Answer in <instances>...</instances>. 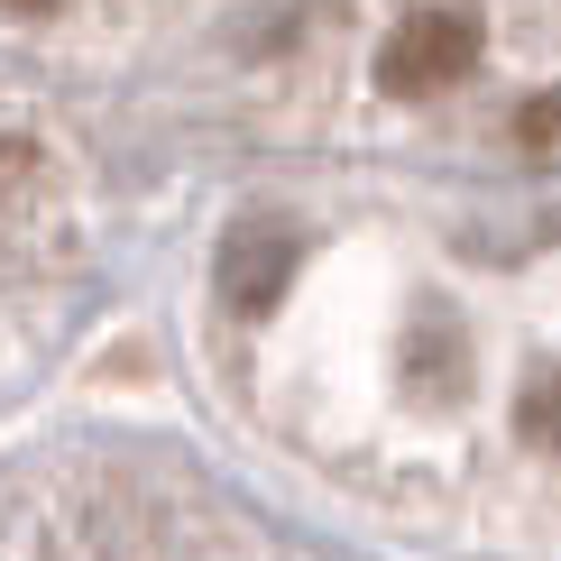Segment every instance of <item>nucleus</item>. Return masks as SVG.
Segmentation results:
<instances>
[{"mask_svg": "<svg viewBox=\"0 0 561 561\" xmlns=\"http://www.w3.org/2000/svg\"><path fill=\"white\" fill-rule=\"evenodd\" d=\"M479 65V28L460 10H414L405 28L378 46V92L396 102H433V92H451L460 75Z\"/></svg>", "mask_w": 561, "mask_h": 561, "instance_id": "obj_1", "label": "nucleus"}, {"mask_svg": "<svg viewBox=\"0 0 561 561\" xmlns=\"http://www.w3.org/2000/svg\"><path fill=\"white\" fill-rule=\"evenodd\" d=\"M286 276H295V240L286 230H259V240H240L221 259V295H230V313H267L286 295Z\"/></svg>", "mask_w": 561, "mask_h": 561, "instance_id": "obj_2", "label": "nucleus"}, {"mask_svg": "<svg viewBox=\"0 0 561 561\" xmlns=\"http://www.w3.org/2000/svg\"><path fill=\"white\" fill-rule=\"evenodd\" d=\"M516 433L534 442V451L561 460V368H552V378H534V387L516 396Z\"/></svg>", "mask_w": 561, "mask_h": 561, "instance_id": "obj_3", "label": "nucleus"}, {"mask_svg": "<svg viewBox=\"0 0 561 561\" xmlns=\"http://www.w3.org/2000/svg\"><path fill=\"white\" fill-rule=\"evenodd\" d=\"M516 148L525 157H561V92H534L516 111Z\"/></svg>", "mask_w": 561, "mask_h": 561, "instance_id": "obj_4", "label": "nucleus"}, {"mask_svg": "<svg viewBox=\"0 0 561 561\" xmlns=\"http://www.w3.org/2000/svg\"><path fill=\"white\" fill-rule=\"evenodd\" d=\"M10 10H56V0H10Z\"/></svg>", "mask_w": 561, "mask_h": 561, "instance_id": "obj_5", "label": "nucleus"}]
</instances>
